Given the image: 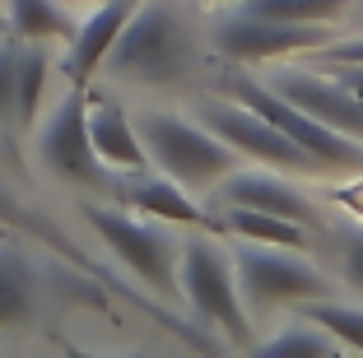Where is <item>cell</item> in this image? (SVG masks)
I'll list each match as a JSON object with an SVG mask.
<instances>
[{
	"label": "cell",
	"instance_id": "obj_1",
	"mask_svg": "<svg viewBox=\"0 0 363 358\" xmlns=\"http://www.w3.org/2000/svg\"><path fill=\"white\" fill-rule=\"evenodd\" d=\"M135 130L145 140L150 168L163 177L182 181L186 191H210L238 168V154L205 126L201 116L163 112V107H145L135 116Z\"/></svg>",
	"mask_w": 363,
	"mask_h": 358
},
{
	"label": "cell",
	"instance_id": "obj_2",
	"mask_svg": "<svg viewBox=\"0 0 363 358\" xmlns=\"http://www.w3.org/2000/svg\"><path fill=\"white\" fill-rule=\"evenodd\" d=\"M186 70H191V38H186L182 14L168 0L135 5L107 56V74L130 79V84H177Z\"/></svg>",
	"mask_w": 363,
	"mask_h": 358
},
{
	"label": "cell",
	"instance_id": "obj_3",
	"mask_svg": "<svg viewBox=\"0 0 363 358\" xmlns=\"http://www.w3.org/2000/svg\"><path fill=\"white\" fill-rule=\"evenodd\" d=\"M177 293H186V303L196 307L205 326L224 330L228 345L247 349L252 340V307H247L242 289H238V270L233 256L214 237H186L182 242V261H177Z\"/></svg>",
	"mask_w": 363,
	"mask_h": 358
},
{
	"label": "cell",
	"instance_id": "obj_4",
	"mask_svg": "<svg viewBox=\"0 0 363 358\" xmlns=\"http://www.w3.org/2000/svg\"><path fill=\"white\" fill-rule=\"evenodd\" d=\"M84 219L98 233V242L145 284V293H154V298L177 293L182 237L172 233V223H159L150 214L107 210V205H84Z\"/></svg>",
	"mask_w": 363,
	"mask_h": 358
},
{
	"label": "cell",
	"instance_id": "obj_5",
	"mask_svg": "<svg viewBox=\"0 0 363 358\" xmlns=\"http://www.w3.org/2000/svg\"><path fill=\"white\" fill-rule=\"evenodd\" d=\"M38 158L52 177L70 181V186H89V191H117L112 177L117 172L107 168L94 149L89 135V89H65V98L52 107V116L38 130Z\"/></svg>",
	"mask_w": 363,
	"mask_h": 358
},
{
	"label": "cell",
	"instance_id": "obj_6",
	"mask_svg": "<svg viewBox=\"0 0 363 358\" xmlns=\"http://www.w3.org/2000/svg\"><path fill=\"white\" fill-rule=\"evenodd\" d=\"M233 270H238V289H242L252 312H266V307H303L312 298H331V279L317 265H308L294 252L266 247V242L233 247Z\"/></svg>",
	"mask_w": 363,
	"mask_h": 358
},
{
	"label": "cell",
	"instance_id": "obj_7",
	"mask_svg": "<svg viewBox=\"0 0 363 358\" xmlns=\"http://www.w3.org/2000/svg\"><path fill=\"white\" fill-rule=\"evenodd\" d=\"M331 43V23H289L252 5L214 19V47L238 65H266L279 56H308Z\"/></svg>",
	"mask_w": 363,
	"mask_h": 358
},
{
	"label": "cell",
	"instance_id": "obj_8",
	"mask_svg": "<svg viewBox=\"0 0 363 358\" xmlns=\"http://www.w3.org/2000/svg\"><path fill=\"white\" fill-rule=\"evenodd\" d=\"M233 94L242 98L252 112H261L266 121H275V126L284 130L294 145H303L321 163V168H331V172H359L363 168V140H354V135H345V130L317 121V116L303 112L298 103H289L279 89L257 84L252 74H238V79H233Z\"/></svg>",
	"mask_w": 363,
	"mask_h": 358
},
{
	"label": "cell",
	"instance_id": "obj_9",
	"mask_svg": "<svg viewBox=\"0 0 363 358\" xmlns=\"http://www.w3.org/2000/svg\"><path fill=\"white\" fill-rule=\"evenodd\" d=\"M196 116H201L238 158H252V163H266V168H279V172H298V177L326 172L308 149L294 145L275 121H266V116L252 112L247 103H205Z\"/></svg>",
	"mask_w": 363,
	"mask_h": 358
},
{
	"label": "cell",
	"instance_id": "obj_10",
	"mask_svg": "<svg viewBox=\"0 0 363 358\" xmlns=\"http://www.w3.org/2000/svg\"><path fill=\"white\" fill-rule=\"evenodd\" d=\"M270 89H279L289 103H298L303 112H312L317 121H326V126H335V130H345V135L363 140V98L350 94L335 74L279 70L275 79H270Z\"/></svg>",
	"mask_w": 363,
	"mask_h": 358
},
{
	"label": "cell",
	"instance_id": "obj_11",
	"mask_svg": "<svg viewBox=\"0 0 363 358\" xmlns=\"http://www.w3.org/2000/svg\"><path fill=\"white\" fill-rule=\"evenodd\" d=\"M130 14H135V0H98L94 14L75 23V38L65 43V79L75 89H89V79L107 65Z\"/></svg>",
	"mask_w": 363,
	"mask_h": 358
},
{
	"label": "cell",
	"instance_id": "obj_12",
	"mask_svg": "<svg viewBox=\"0 0 363 358\" xmlns=\"http://www.w3.org/2000/svg\"><path fill=\"white\" fill-rule=\"evenodd\" d=\"M219 196H224V205H252V210H270V214H284V219H298L303 228H317L312 201L303 196V191H294V181L270 177V172L233 168L224 181H219Z\"/></svg>",
	"mask_w": 363,
	"mask_h": 358
},
{
	"label": "cell",
	"instance_id": "obj_13",
	"mask_svg": "<svg viewBox=\"0 0 363 358\" xmlns=\"http://www.w3.org/2000/svg\"><path fill=\"white\" fill-rule=\"evenodd\" d=\"M89 135H94V149L112 172H126V177H140L150 172V154H145V140H140L135 121L121 112L117 103L89 94Z\"/></svg>",
	"mask_w": 363,
	"mask_h": 358
},
{
	"label": "cell",
	"instance_id": "obj_14",
	"mask_svg": "<svg viewBox=\"0 0 363 358\" xmlns=\"http://www.w3.org/2000/svg\"><path fill=\"white\" fill-rule=\"evenodd\" d=\"M0 237H19V242H33V247H52L56 256L75 261L79 270H89L94 279H103V284L121 289V284H117V279H112V274H107L98 261H89L84 252H75V247L65 242L56 223H47V219H43L38 210H33L28 201H19V196H14V191H5V186H0ZM121 293H126V289H121Z\"/></svg>",
	"mask_w": 363,
	"mask_h": 358
},
{
	"label": "cell",
	"instance_id": "obj_15",
	"mask_svg": "<svg viewBox=\"0 0 363 358\" xmlns=\"http://www.w3.org/2000/svg\"><path fill=\"white\" fill-rule=\"evenodd\" d=\"M121 201H126V210H140L159 223H172V228H210L205 210L196 205V191H186L182 181L163 177V172L159 177H145L140 172V181H130L121 191Z\"/></svg>",
	"mask_w": 363,
	"mask_h": 358
},
{
	"label": "cell",
	"instance_id": "obj_16",
	"mask_svg": "<svg viewBox=\"0 0 363 358\" xmlns=\"http://www.w3.org/2000/svg\"><path fill=\"white\" fill-rule=\"evenodd\" d=\"M38 312V270L19 237H0V330L23 326Z\"/></svg>",
	"mask_w": 363,
	"mask_h": 358
},
{
	"label": "cell",
	"instance_id": "obj_17",
	"mask_svg": "<svg viewBox=\"0 0 363 358\" xmlns=\"http://www.w3.org/2000/svg\"><path fill=\"white\" fill-rule=\"evenodd\" d=\"M5 23L19 43H70L75 19L65 0H5Z\"/></svg>",
	"mask_w": 363,
	"mask_h": 358
},
{
	"label": "cell",
	"instance_id": "obj_18",
	"mask_svg": "<svg viewBox=\"0 0 363 358\" xmlns=\"http://www.w3.org/2000/svg\"><path fill=\"white\" fill-rule=\"evenodd\" d=\"M224 228L233 233L238 242H266V247H308V233L298 219H284V214H270V210H252V205H228L224 214Z\"/></svg>",
	"mask_w": 363,
	"mask_h": 358
},
{
	"label": "cell",
	"instance_id": "obj_19",
	"mask_svg": "<svg viewBox=\"0 0 363 358\" xmlns=\"http://www.w3.org/2000/svg\"><path fill=\"white\" fill-rule=\"evenodd\" d=\"M47 52L43 43H19V79H14V130H33L47 98Z\"/></svg>",
	"mask_w": 363,
	"mask_h": 358
},
{
	"label": "cell",
	"instance_id": "obj_20",
	"mask_svg": "<svg viewBox=\"0 0 363 358\" xmlns=\"http://www.w3.org/2000/svg\"><path fill=\"white\" fill-rule=\"evenodd\" d=\"M252 349H257L261 358H326V354H335V335L303 316L298 326H284L279 335L261 340V345H252Z\"/></svg>",
	"mask_w": 363,
	"mask_h": 358
},
{
	"label": "cell",
	"instance_id": "obj_21",
	"mask_svg": "<svg viewBox=\"0 0 363 358\" xmlns=\"http://www.w3.org/2000/svg\"><path fill=\"white\" fill-rule=\"evenodd\" d=\"M303 316L317 321L321 330H331L335 345L359 349V354H363V307L335 303V298H312V303H303Z\"/></svg>",
	"mask_w": 363,
	"mask_h": 358
},
{
	"label": "cell",
	"instance_id": "obj_22",
	"mask_svg": "<svg viewBox=\"0 0 363 358\" xmlns=\"http://www.w3.org/2000/svg\"><path fill=\"white\" fill-rule=\"evenodd\" d=\"M261 14H275V19H289V23H331L350 10L354 0H242Z\"/></svg>",
	"mask_w": 363,
	"mask_h": 358
},
{
	"label": "cell",
	"instance_id": "obj_23",
	"mask_svg": "<svg viewBox=\"0 0 363 358\" xmlns=\"http://www.w3.org/2000/svg\"><path fill=\"white\" fill-rule=\"evenodd\" d=\"M335 252H340V279L354 289V293H363V228H345L335 233Z\"/></svg>",
	"mask_w": 363,
	"mask_h": 358
},
{
	"label": "cell",
	"instance_id": "obj_24",
	"mask_svg": "<svg viewBox=\"0 0 363 358\" xmlns=\"http://www.w3.org/2000/svg\"><path fill=\"white\" fill-rule=\"evenodd\" d=\"M14 79H19V47H0V126L14 130Z\"/></svg>",
	"mask_w": 363,
	"mask_h": 358
},
{
	"label": "cell",
	"instance_id": "obj_25",
	"mask_svg": "<svg viewBox=\"0 0 363 358\" xmlns=\"http://www.w3.org/2000/svg\"><path fill=\"white\" fill-rule=\"evenodd\" d=\"M321 56L335 65H363V38H345V43H326Z\"/></svg>",
	"mask_w": 363,
	"mask_h": 358
},
{
	"label": "cell",
	"instance_id": "obj_26",
	"mask_svg": "<svg viewBox=\"0 0 363 358\" xmlns=\"http://www.w3.org/2000/svg\"><path fill=\"white\" fill-rule=\"evenodd\" d=\"M331 74L340 79L345 89H350V94H359V98H363V65H335Z\"/></svg>",
	"mask_w": 363,
	"mask_h": 358
},
{
	"label": "cell",
	"instance_id": "obj_27",
	"mask_svg": "<svg viewBox=\"0 0 363 358\" xmlns=\"http://www.w3.org/2000/svg\"><path fill=\"white\" fill-rule=\"evenodd\" d=\"M65 5H70V10H75V5H98V0H65Z\"/></svg>",
	"mask_w": 363,
	"mask_h": 358
},
{
	"label": "cell",
	"instance_id": "obj_28",
	"mask_svg": "<svg viewBox=\"0 0 363 358\" xmlns=\"http://www.w3.org/2000/svg\"><path fill=\"white\" fill-rule=\"evenodd\" d=\"M210 5H242V0H210Z\"/></svg>",
	"mask_w": 363,
	"mask_h": 358
},
{
	"label": "cell",
	"instance_id": "obj_29",
	"mask_svg": "<svg viewBox=\"0 0 363 358\" xmlns=\"http://www.w3.org/2000/svg\"><path fill=\"white\" fill-rule=\"evenodd\" d=\"M354 5H359V19H363V0H354Z\"/></svg>",
	"mask_w": 363,
	"mask_h": 358
},
{
	"label": "cell",
	"instance_id": "obj_30",
	"mask_svg": "<svg viewBox=\"0 0 363 358\" xmlns=\"http://www.w3.org/2000/svg\"><path fill=\"white\" fill-rule=\"evenodd\" d=\"M0 5H5V0H0Z\"/></svg>",
	"mask_w": 363,
	"mask_h": 358
}]
</instances>
